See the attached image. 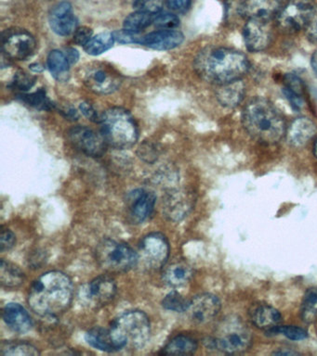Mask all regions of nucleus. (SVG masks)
<instances>
[{"mask_svg": "<svg viewBox=\"0 0 317 356\" xmlns=\"http://www.w3.org/2000/svg\"><path fill=\"white\" fill-rule=\"evenodd\" d=\"M73 297L74 286L70 278L65 273L49 271L32 284L29 303L38 316L52 318L68 310Z\"/></svg>", "mask_w": 317, "mask_h": 356, "instance_id": "f257e3e1", "label": "nucleus"}, {"mask_svg": "<svg viewBox=\"0 0 317 356\" xmlns=\"http://www.w3.org/2000/svg\"><path fill=\"white\" fill-rule=\"evenodd\" d=\"M249 68V60L243 53L227 47H207L194 60L197 74L217 86L240 80Z\"/></svg>", "mask_w": 317, "mask_h": 356, "instance_id": "f03ea898", "label": "nucleus"}, {"mask_svg": "<svg viewBox=\"0 0 317 356\" xmlns=\"http://www.w3.org/2000/svg\"><path fill=\"white\" fill-rule=\"evenodd\" d=\"M242 124L247 134L263 144H275L286 132L285 119L270 100L254 97L245 106Z\"/></svg>", "mask_w": 317, "mask_h": 356, "instance_id": "7ed1b4c3", "label": "nucleus"}, {"mask_svg": "<svg viewBox=\"0 0 317 356\" xmlns=\"http://www.w3.org/2000/svg\"><path fill=\"white\" fill-rule=\"evenodd\" d=\"M118 350H139L146 346L151 335L150 320L144 312L127 311L116 317L109 328Z\"/></svg>", "mask_w": 317, "mask_h": 356, "instance_id": "20e7f679", "label": "nucleus"}, {"mask_svg": "<svg viewBox=\"0 0 317 356\" xmlns=\"http://www.w3.org/2000/svg\"><path fill=\"white\" fill-rule=\"evenodd\" d=\"M99 124H101V133L108 146L116 149H127L137 143V122L125 108H108L102 114Z\"/></svg>", "mask_w": 317, "mask_h": 356, "instance_id": "39448f33", "label": "nucleus"}, {"mask_svg": "<svg viewBox=\"0 0 317 356\" xmlns=\"http://www.w3.org/2000/svg\"><path fill=\"white\" fill-rule=\"evenodd\" d=\"M252 342L249 328L240 320L233 318L222 325L218 335L206 339L204 344L208 350L214 352L236 355L249 350Z\"/></svg>", "mask_w": 317, "mask_h": 356, "instance_id": "423d86ee", "label": "nucleus"}, {"mask_svg": "<svg viewBox=\"0 0 317 356\" xmlns=\"http://www.w3.org/2000/svg\"><path fill=\"white\" fill-rule=\"evenodd\" d=\"M95 254L99 266L111 274L129 272L138 264V253L132 248L113 239L100 242Z\"/></svg>", "mask_w": 317, "mask_h": 356, "instance_id": "0eeeda50", "label": "nucleus"}, {"mask_svg": "<svg viewBox=\"0 0 317 356\" xmlns=\"http://www.w3.org/2000/svg\"><path fill=\"white\" fill-rule=\"evenodd\" d=\"M82 76L85 86L100 95L114 93L122 83L121 74L108 63H88L83 69Z\"/></svg>", "mask_w": 317, "mask_h": 356, "instance_id": "6e6552de", "label": "nucleus"}, {"mask_svg": "<svg viewBox=\"0 0 317 356\" xmlns=\"http://www.w3.org/2000/svg\"><path fill=\"white\" fill-rule=\"evenodd\" d=\"M171 247L163 234L153 232L144 236L139 245L138 263L149 270H160L168 263Z\"/></svg>", "mask_w": 317, "mask_h": 356, "instance_id": "1a4fd4ad", "label": "nucleus"}, {"mask_svg": "<svg viewBox=\"0 0 317 356\" xmlns=\"http://www.w3.org/2000/svg\"><path fill=\"white\" fill-rule=\"evenodd\" d=\"M314 10L313 0H289L278 13V27L286 33H297L307 27Z\"/></svg>", "mask_w": 317, "mask_h": 356, "instance_id": "9d476101", "label": "nucleus"}, {"mask_svg": "<svg viewBox=\"0 0 317 356\" xmlns=\"http://www.w3.org/2000/svg\"><path fill=\"white\" fill-rule=\"evenodd\" d=\"M37 49V41L26 30L9 29L2 35V52L7 58L26 60Z\"/></svg>", "mask_w": 317, "mask_h": 356, "instance_id": "9b49d317", "label": "nucleus"}, {"mask_svg": "<svg viewBox=\"0 0 317 356\" xmlns=\"http://www.w3.org/2000/svg\"><path fill=\"white\" fill-rule=\"evenodd\" d=\"M68 138L75 149L90 157H102L107 149V143L102 133L86 127H75L68 132Z\"/></svg>", "mask_w": 317, "mask_h": 356, "instance_id": "f8f14e48", "label": "nucleus"}, {"mask_svg": "<svg viewBox=\"0 0 317 356\" xmlns=\"http://www.w3.org/2000/svg\"><path fill=\"white\" fill-rule=\"evenodd\" d=\"M157 196L148 189L138 188L130 192L127 197V217L133 225L146 221L154 211Z\"/></svg>", "mask_w": 317, "mask_h": 356, "instance_id": "ddd939ff", "label": "nucleus"}, {"mask_svg": "<svg viewBox=\"0 0 317 356\" xmlns=\"http://www.w3.org/2000/svg\"><path fill=\"white\" fill-rule=\"evenodd\" d=\"M221 309V300L216 295L203 293L190 300L185 313H187L189 320L194 324L204 325L215 319Z\"/></svg>", "mask_w": 317, "mask_h": 356, "instance_id": "4468645a", "label": "nucleus"}, {"mask_svg": "<svg viewBox=\"0 0 317 356\" xmlns=\"http://www.w3.org/2000/svg\"><path fill=\"white\" fill-rule=\"evenodd\" d=\"M194 202L196 200L190 192L183 191V189L169 191L163 197V216L169 221H182L193 210Z\"/></svg>", "mask_w": 317, "mask_h": 356, "instance_id": "2eb2a0df", "label": "nucleus"}, {"mask_svg": "<svg viewBox=\"0 0 317 356\" xmlns=\"http://www.w3.org/2000/svg\"><path fill=\"white\" fill-rule=\"evenodd\" d=\"M283 0H242L239 14L247 19L269 22L277 16Z\"/></svg>", "mask_w": 317, "mask_h": 356, "instance_id": "dca6fc26", "label": "nucleus"}, {"mask_svg": "<svg viewBox=\"0 0 317 356\" xmlns=\"http://www.w3.org/2000/svg\"><path fill=\"white\" fill-rule=\"evenodd\" d=\"M49 22L52 31L62 36L70 35L79 28V21L74 14L73 7L68 1L58 3L52 8Z\"/></svg>", "mask_w": 317, "mask_h": 356, "instance_id": "f3484780", "label": "nucleus"}, {"mask_svg": "<svg viewBox=\"0 0 317 356\" xmlns=\"http://www.w3.org/2000/svg\"><path fill=\"white\" fill-rule=\"evenodd\" d=\"M118 286L115 280L108 275H100L88 285L86 296L95 307L107 305L115 298Z\"/></svg>", "mask_w": 317, "mask_h": 356, "instance_id": "a211bd4d", "label": "nucleus"}, {"mask_svg": "<svg viewBox=\"0 0 317 356\" xmlns=\"http://www.w3.org/2000/svg\"><path fill=\"white\" fill-rule=\"evenodd\" d=\"M243 39L249 51L260 52L266 49L272 39L269 22L247 19L243 29Z\"/></svg>", "mask_w": 317, "mask_h": 356, "instance_id": "6ab92c4d", "label": "nucleus"}, {"mask_svg": "<svg viewBox=\"0 0 317 356\" xmlns=\"http://www.w3.org/2000/svg\"><path fill=\"white\" fill-rule=\"evenodd\" d=\"M249 318L252 324L258 330H263L266 335L282 325L283 321L280 312L265 303L253 306L249 311Z\"/></svg>", "mask_w": 317, "mask_h": 356, "instance_id": "aec40b11", "label": "nucleus"}, {"mask_svg": "<svg viewBox=\"0 0 317 356\" xmlns=\"http://www.w3.org/2000/svg\"><path fill=\"white\" fill-rule=\"evenodd\" d=\"M2 318L5 324L13 332L24 334L33 327V320L29 312L19 303H8L2 311Z\"/></svg>", "mask_w": 317, "mask_h": 356, "instance_id": "412c9836", "label": "nucleus"}, {"mask_svg": "<svg viewBox=\"0 0 317 356\" xmlns=\"http://www.w3.org/2000/svg\"><path fill=\"white\" fill-rule=\"evenodd\" d=\"M185 36L176 30H158L141 38L140 44L155 50H171L183 43Z\"/></svg>", "mask_w": 317, "mask_h": 356, "instance_id": "4be33fe9", "label": "nucleus"}, {"mask_svg": "<svg viewBox=\"0 0 317 356\" xmlns=\"http://www.w3.org/2000/svg\"><path fill=\"white\" fill-rule=\"evenodd\" d=\"M316 124L311 120L302 117L292 122L286 130V138L291 146L303 147L316 135Z\"/></svg>", "mask_w": 317, "mask_h": 356, "instance_id": "5701e85b", "label": "nucleus"}, {"mask_svg": "<svg viewBox=\"0 0 317 356\" xmlns=\"http://www.w3.org/2000/svg\"><path fill=\"white\" fill-rule=\"evenodd\" d=\"M194 277V269L185 261H176L163 270L162 280L172 288H179L190 282Z\"/></svg>", "mask_w": 317, "mask_h": 356, "instance_id": "b1692460", "label": "nucleus"}, {"mask_svg": "<svg viewBox=\"0 0 317 356\" xmlns=\"http://www.w3.org/2000/svg\"><path fill=\"white\" fill-rule=\"evenodd\" d=\"M217 99L226 108H235L240 104L245 95V85L240 80L219 86Z\"/></svg>", "mask_w": 317, "mask_h": 356, "instance_id": "393cba45", "label": "nucleus"}, {"mask_svg": "<svg viewBox=\"0 0 317 356\" xmlns=\"http://www.w3.org/2000/svg\"><path fill=\"white\" fill-rule=\"evenodd\" d=\"M86 341L91 347L102 352H118V347L111 335L110 330L104 327H93L86 333Z\"/></svg>", "mask_w": 317, "mask_h": 356, "instance_id": "a878e982", "label": "nucleus"}, {"mask_svg": "<svg viewBox=\"0 0 317 356\" xmlns=\"http://www.w3.org/2000/svg\"><path fill=\"white\" fill-rule=\"evenodd\" d=\"M283 92L286 99L294 110L299 111L303 106L302 81L297 75L288 74L284 76Z\"/></svg>", "mask_w": 317, "mask_h": 356, "instance_id": "bb28decb", "label": "nucleus"}, {"mask_svg": "<svg viewBox=\"0 0 317 356\" xmlns=\"http://www.w3.org/2000/svg\"><path fill=\"white\" fill-rule=\"evenodd\" d=\"M197 348L199 343L193 337L178 335L167 343L161 353L167 355H192L196 352Z\"/></svg>", "mask_w": 317, "mask_h": 356, "instance_id": "cd10ccee", "label": "nucleus"}, {"mask_svg": "<svg viewBox=\"0 0 317 356\" xmlns=\"http://www.w3.org/2000/svg\"><path fill=\"white\" fill-rule=\"evenodd\" d=\"M26 280L24 272L15 264L2 259L0 263V283L3 288L16 289Z\"/></svg>", "mask_w": 317, "mask_h": 356, "instance_id": "c85d7f7f", "label": "nucleus"}, {"mask_svg": "<svg viewBox=\"0 0 317 356\" xmlns=\"http://www.w3.org/2000/svg\"><path fill=\"white\" fill-rule=\"evenodd\" d=\"M47 65L55 79L59 82H65L68 80L71 64L65 53L60 50H52L48 56Z\"/></svg>", "mask_w": 317, "mask_h": 356, "instance_id": "c756f323", "label": "nucleus"}, {"mask_svg": "<svg viewBox=\"0 0 317 356\" xmlns=\"http://www.w3.org/2000/svg\"><path fill=\"white\" fill-rule=\"evenodd\" d=\"M300 318L306 324L317 320V286L307 289L300 303Z\"/></svg>", "mask_w": 317, "mask_h": 356, "instance_id": "7c9ffc66", "label": "nucleus"}, {"mask_svg": "<svg viewBox=\"0 0 317 356\" xmlns=\"http://www.w3.org/2000/svg\"><path fill=\"white\" fill-rule=\"evenodd\" d=\"M40 353L38 348L29 342L4 341L0 346V355L2 356H37Z\"/></svg>", "mask_w": 317, "mask_h": 356, "instance_id": "2f4dec72", "label": "nucleus"}, {"mask_svg": "<svg viewBox=\"0 0 317 356\" xmlns=\"http://www.w3.org/2000/svg\"><path fill=\"white\" fill-rule=\"evenodd\" d=\"M155 16L154 14L146 13V11H135L125 19L124 30L133 33H140L153 24Z\"/></svg>", "mask_w": 317, "mask_h": 356, "instance_id": "473e14b6", "label": "nucleus"}, {"mask_svg": "<svg viewBox=\"0 0 317 356\" xmlns=\"http://www.w3.org/2000/svg\"><path fill=\"white\" fill-rule=\"evenodd\" d=\"M115 41L114 33H102L93 36L91 40L83 47H84V50L88 54L98 56L110 49L114 46Z\"/></svg>", "mask_w": 317, "mask_h": 356, "instance_id": "72a5a7b5", "label": "nucleus"}, {"mask_svg": "<svg viewBox=\"0 0 317 356\" xmlns=\"http://www.w3.org/2000/svg\"><path fill=\"white\" fill-rule=\"evenodd\" d=\"M19 99L26 103L32 107L38 108V110H52L54 104L49 97H47L46 91L44 89L34 92L32 94H21L18 95Z\"/></svg>", "mask_w": 317, "mask_h": 356, "instance_id": "f704fd0d", "label": "nucleus"}, {"mask_svg": "<svg viewBox=\"0 0 317 356\" xmlns=\"http://www.w3.org/2000/svg\"><path fill=\"white\" fill-rule=\"evenodd\" d=\"M190 300L185 299L178 291H171L162 300L163 307L166 310L176 312V313H185L187 311Z\"/></svg>", "mask_w": 317, "mask_h": 356, "instance_id": "c9c22d12", "label": "nucleus"}, {"mask_svg": "<svg viewBox=\"0 0 317 356\" xmlns=\"http://www.w3.org/2000/svg\"><path fill=\"white\" fill-rule=\"evenodd\" d=\"M278 334L285 336L286 338L291 341H303L308 338L307 330L304 328L297 327V325H282L275 328L271 332L267 334V336H277Z\"/></svg>", "mask_w": 317, "mask_h": 356, "instance_id": "e433bc0d", "label": "nucleus"}, {"mask_svg": "<svg viewBox=\"0 0 317 356\" xmlns=\"http://www.w3.org/2000/svg\"><path fill=\"white\" fill-rule=\"evenodd\" d=\"M153 24L160 30H174L180 24V19L173 13H158Z\"/></svg>", "mask_w": 317, "mask_h": 356, "instance_id": "4c0bfd02", "label": "nucleus"}, {"mask_svg": "<svg viewBox=\"0 0 317 356\" xmlns=\"http://www.w3.org/2000/svg\"><path fill=\"white\" fill-rule=\"evenodd\" d=\"M35 83L36 77L27 74L26 72H19L13 78L12 88L21 91H27L35 85Z\"/></svg>", "mask_w": 317, "mask_h": 356, "instance_id": "58836bf2", "label": "nucleus"}, {"mask_svg": "<svg viewBox=\"0 0 317 356\" xmlns=\"http://www.w3.org/2000/svg\"><path fill=\"white\" fill-rule=\"evenodd\" d=\"M16 236L12 230L4 227H1V235H0V250L1 252L12 250L15 246Z\"/></svg>", "mask_w": 317, "mask_h": 356, "instance_id": "ea45409f", "label": "nucleus"}, {"mask_svg": "<svg viewBox=\"0 0 317 356\" xmlns=\"http://www.w3.org/2000/svg\"><path fill=\"white\" fill-rule=\"evenodd\" d=\"M164 0H139L137 5L138 10L146 11V13L157 14L162 10Z\"/></svg>", "mask_w": 317, "mask_h": 356, "instance_id": "a19ab883", "label": "nucleus"}, {"mask_svg": "<svg viewBox=\"0 0 317 356\" xmlns=\"http://www.w3.org/2000/svg\"><path fill=\"white\" fill-rule=\"evenodd\" d=\"M164 4L176 13H185L191 7L192 0H164Z\"/></svg>", "mask_w": 317, "mask_h": 356, "instance_id": "79ce46f5", "label": "nucleus"}, {"mask_svg": "<svg viewBox=\"0 0 317 356\" xmlns=\"http://www.w3.org/2000/svg\"><path fill=\"white\" fill-rule=\"evenodd\" d=\"M93 38V30L87 26L77 28L74 33V41L79 46L84 47Z\"/></svg>", "mask_w": 317, "mask_h": 356, "instance_id": "37998d69", "label": "nucleus"}, {"mask_svg": "<svg viewBox=\"0 0 317 356\" xmlns=\"http://www.w3.org/2000/svg\"><path fill=\"white\" fill-rule=\"evenodd\" d=\"M136 35H137V33H130L129 32V31H126L124 29L122 31H119V32L114 33V36H115L116 40L119 42V43L122 44H140L141 38H137V36Z\"/></svg>", "mask_w": 317, "mask_h": 356, "instance_id": "c03bdc74", "label": "nucleus"}, {"mask_svg": "<svg viewBox=\"0 0 317 356\" xmlns=\"http://www.w3.org/2000/svg\"><path fill=\"white\" fill-rule=\"evenodd\" d=\"M306 29H307L309 40L317 44V8H316L314 15L311 17V21L309 22Z\"/></svg>", "mask_w": 317, "mask_h": 356, "instance_id": "a18cd8bd", "label": "nucleus"}, {"mask_svg": "<svg viewBox=\"0 0 317 356\" xmlns=\"http://www.w3.org/2000/svg\"><path fill=\"white\" fill-rule=\"evenodd\" d=\"M80 110H82V113H84V115L88 117L91 121L97 122H100V118H101V116H98L96 111L94 110L93 106H91L90 103H82V105H80Z\"/></svg>", "mask_w": 317, "mask_h": 356, "instance_id": "49530a36", "label": "nucleus"}, {"mask_svg": "<svg viewBox=\"0 0 317 356\" xmlns=\"http://www.w3.org/2000/svg\"><path fill=\"white\" fill-rule=\"evenodd\" d=\"M66 57H68L70 64L76 63L79 60V54L75 49H66Z\"/></svg>", "mask_w": 317, "mask_h": 356, "instance_id": "de8ad7c7", "label": "nucleus"}, {"mask_svg": "<svg viewBox=\"0 0 317 356\" xmlns=\"http://www.w3.org/2000/svg\"><path fill=\"white\" fill-rule=\"evenodd\" d=\"M311 65L314 74H316L317 76V50L314 53L313 56H311Z\"/></svg>", "mask_w": 317, "mask_h": 356, "instance_id": "09e8293b", "label": "nucleus"}, {"mask_svg": "<svg viewBox=\"0 0 317 356\" xmlns=\"http://www.w3.org/2000/svg\"><path fill=\"white\" fill-rule=\"evenodd\" d=\"M275 355H299V353L296 352H291V350H286V352H284V350H277V352L274 353Z\"/></svg>", "mask_w": 317, "mask_h": 356, "instance_id": "8fccbe9b", "label": "nucleus"}, {"mask_svg": "<svg viewBox=\"0 0 317 356\" xmlns=\"http://www.w3.org/2000/svg\"><path fill=\"white\" fill-rule=\"evenodd\" d=\"M314 156H316V157L317 158V139H316V141L314 142Z\"/></svg>", "mask_w": 317, "mask_h": 356, "instance_id": "3c124183", "label": "nucleus"}]
</instances>
